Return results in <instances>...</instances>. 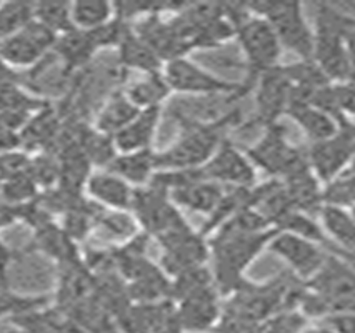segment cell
Segmentation results:
<instances>
[{
	"label": "cell",
	"mask_w": 355,
	"mask_h": 333,
	"mask_svg": "<svg viewBox=\"0 0 355 333\" xmlns=\"http://www.w3.org/2000/svg\"><path fill=\"white\" fill-rule=\"evenodd\" d=\"M319 222L329 245L355 252V220L350 210L324 205L319 212Z\"/></svg>",
	"instance_id": "27"
},
{
	"label": "cell",
	"mask_w": 355,
	"mask_h": 333,
	"mask_svg": "<svg viewBox=\"0 0 355 333\" xmlns=\"http://www.w3.org/2000/svg\"><path fill=\"white\" fill-rule=\"evenodd\" d=\"M305 152H307L309 167H311L312 174L322 183L329 182L334 177L347 170L354 160L352 152L347 149L337 135L329 141L309 143Z\"/></svg>",
	"instance_id": "17"
},
{
	"label": "cell",
	"mask_w": 355,
	"mask_h": 333,
	"mask_svg": "<svg viewBox=\"0 0 355 333\" xmlns=\"http://www.w3.org/2000/svg\"><path fill=\"white\" fill-rule=\"evenodd\" d=\"M97 52L92 35L89 32L78 30V28H72V30L59 35L52 51L57 62L69 73L80 72L89 67Z\"/></svg>",
	"instance_id": "19"
},
{
	"label": "cell",
	"mask_w": 355,
	"mask_h": 333,
	"mask_svg": "<svg viewBox=\"0 0 355 333\" xmlns=\"http://www.w3.org/2000/svg\"><path fill=\"white\" fill-rule=\"evenodd\" d=\"M123 90L139 110L159 109L172 96V90L165 80L164 72L142 73L140 79L127 84Z\"/></svg>",
	"instance_id": "26"
},
{
	"label": "cell",
	"mask_w": 355,
	"mask_h": 333,
	"mask_svg": "<svg viewBox=\"0 0 355 333\" xmlns=\"http://www.w3.org/2000/svg\"><path fill=\"white\" fill-rule=\"evenodd\" d=\"M282 182L294 210L309 213L312 217L319 215L324 207V200H322V185L324 183L312 174L311 168L291 177V179L282 180Z\"/></svg>",
	"instance_id": "25"
},
{
	"label": "cell",
	"mask_w": 355,
	"mask_h": 333,
	"mask_svg": "<svg viewBox=\"0 0 355 333\" xmlns=\"http://www.w3.org/2000/svg\"><path fill=\"white\" fill-rule=\"evenodd\" d=\"M304 283L324 302L327 314L338 310L355 312V272L338 255L329 252L324 265Z\"/></svg>",
	"instance_id": "8"
},
{
	"label": "cell",
	"mask_w": 355,
	"mask_h": 333,
	"mask_svg": "<svg viewBox=\"0 0 355 333\" xmlns=\"http://www.w3.org/2000/svg\"><path fill=\"white\" fill-rule=\"evenodd\" d=\"M47 104V98L39 97L35 92L24 89V85H7V87H0V114L10 109L39 110Z\"/></svg>",
	"instance_id": "36"
},
{
	"label": "cell",
	"mask_w": 355,
	"mask_h": 333,
	"mask_svg": "<svg viewBox=\"0 0 355 333\" xmlns=\"http://www.w3.org/2000/svg\"><path fill=\"white\" fill-rule=\"evenodd\" d=\"M157 242L162 249L159 265L168 278L177 277L191 269H197V267L209 265V238L193 230L189 224L157 238Z\"/></svg>",
	"instance_id": "9"
},
{
	"label": "cell",
	"mask_w": 355,
	"mask_h": 333,
	"mask_svg": "<svg viewBox=\"0 0 355 333\" xmlns=\"http://www.w3.org/2000/svg\"><path fill=\"white\" fill-rule=\"evenodd\" d=\"M139 112L140 110L132 104L123 87L115 89L107 96L104 104L98 109L92 125L102 134L114 137L127 123L134 120Z\"/></svg>",
	"instance_id": "22"
},
{
	"label": "cell",
	"mask_w": 355,
	"mask_h": 333,
	"mask_svg": "<svg viewBox=\"0 0 355 333\" xmlns=\"http://www.w3.org/2000/svg\"><path fill=\"white\" fill-rule=\"evenodd\" d=\"M164 77L172 93L184 96H227L239 100L254 89L250 82H230L205 71L189 57L167 62L164 65Z\"/></svg>",
	"instance_id": "6"
},
{
	"label": "cell",
	"mask_w": 355,
	"mask_h": 333,
	"mask_svg": "<svg viewBox=\"0 0 355 333\" xmlns=\"http://www.w3.org/2000/svg\"><path fill=\"white\" fill-rule=\"evenodd\" d=\"M117 17L114 2L107 0H77L72 2V24L78 30L94 32Z\"/></svg>",
	"instance_id": "28"
},
{
	"label": "cell",
	"mask_w": 355,
	"mask_h": 333,
	"mask_svg": "<svg viewBox=\"0 0 355 333\" xmlns=\"http://www.w3.org/2000/svg\"><path fill=\"white\" fill-rule=\"evenodd\" d=\"M325 249L329 250V252H332V253H336V255H338V257H342L344 258V260L349 263L350 267H352L354 269V272H355V252H349V250H342V249H337V246H334V245H325Z\"/></svg>",
	"instance_id": "45"
},
{
	"label": "cell",
	"mask_w": 355,
	"mask_h": 333,
	"mask_svg": "<svg viewBox=\"0 0 355 333\" xmlns=\"http://www.w3.org/2000/svg\"><path fill=\"white\" fill-rule=\"evenodd\" d=\"M177 120L182 132L167 149L157 150V172L193 170L204 167L224 142V130L239 122V117L237 112H230L212 120H197L177 114Z\"/></svg>",
	"instance_id": "1"
},
{
	"label": "cell",
	"mask_w": 355,
	"mask_h": 333,
	"mask_svg": "<svg viewBox=\"0 0 355 333\" xmlns=\"http://www.w3.org/2000/svg\"><path fill=\"white\" fill-rule=\"evenodd\" d=\"M262 325L252 322V320L242 318V316L229 314V312H222L220 320H218L216 333H260L262 332Z\"/></svg>",
	"instance_id": "39"
},
{
	"label": "cell",
	"mask_w": 355,
	"mask_h": 333,
	"mask_svg": "<svg viewBox=\"0 0 355 333\" xmlns=\"http://www.w3.org/2000/svg\"><path fill=\"white\" fill-rule=\"evenodd\" d=\"M267 250L286 262L291 273H294L302 282H307L315 275L329 255L324 250V245L286 232L275 233Z\"/></svg>",
	"instance_id": "13"
},
{
	"label": "cell",
	"mask_w": 355,
	"mask_h": 333,
	"mask_svg": "<svg viewBox=\"0 0 355 333\" xmlns=\"http://www.w3.org/2000/svg\"><path fill=\"white\" fill-rule=\"evenodd\" d=\"M155 333H185V332L182 330V328H180V325L177 323L175 315H173L172 318L168 320V322L165 325H162V327H160Z\"/></svg>",
	"instance_id": "46"
},
{
	"label": "cell",
	"mask_w": 355,
	"mask_h": 333,
	"mask_svg": "<svg viewBox=\"0 0 355 333\" xmlns=\"http://www.w3.org/2000/svg\"><path fill=\"white\" fill-rule=\"evenodd\" d=\"M275 230H277V232H286L292 233V235L307 238V240H312L315 242V244H320L324 246L329 244L320 222L315 220V217L299 210L287 212L286 215L275 224Z\"/></svg>",
	"instance_id": "29"
},
{
	"label": "cell",
	"mask_w": 355,
	"mask_h": 333,
	"mask_svg": "<svg viewBox=\"0 0 355 333\" xmlns=\"http://www.w3.org/2000/svg\"><path fill=\"white\" fill-rule=\"evenodd\" d=\"M235 40L241 45V51L245 57L247 69H249V77L245 80L250 84H254L255 77L262 72L280 65L284 48L274 28L266 19L252 14L247 9V3L245 14L235 24Z\"/></svg>",
	"instance_id": "5"
},
{
	"label": "cell",
	"mask_w": 355,
	"mask_h": 333,
	"mask_svg": "<svg viewBox=\"0 0 355 333\" xmlns=\"http://www.w3.org/2000/svg\"><path fill=\"white\" fill-rule=\"evenodd\" d=\"M107 168L119 177H122L132 187H146L157 174V150L150 149L129 152V154H117V157Z\"/></svg>",
	"instance_id": "24"
},
{
	"label": "cell",
	"mask_w": 355,
	"mask_h": 333,
	"mask_svg": "<svg viewBox=\"0 0 355 333\" xmlns=\"http://www.w3.org/2000/svg\"><path fill=\"white\" fill-rule=\"evenodd\" d=\"M32 155L27 150L17 149L0 154V179L2 182L28 174Z\"/></svg>",
	"instance_id": "37"
},
{
	"label": "cell",
	"mask_w": 355,
	"mask_h": 333,
	"mask_svg": "<svg viewBox=\"0 0 355 333\" xmlns=\"http://www.w3.org/2000/svg\"><path fill=\"white\" fill-rule=\"evenodd\" d=\"M121 71H137L140 73H155L164 71V62L159 55L135 34L132 24L117 47Z\"/></svg>",
	"instance_id": "23"
},
{
	"label": "cell",
	"mask_w": 355,
	"mask_h": 333,
	"mask_svg": "<svg viewBox=\"0 0 355 333\" xmlns=\"http://www.w3.org/2000/svg\"><path fill=\"white\" fill-rule=\"evenodd\" d=\"M247 157L257 170L266 172L269 179L287 180L307 170V152L288 141L282 122L263 127V134L254 145L245 149Z\"/></svg>",
	"instance_id": "3"
},
{
	"label": "cell",
	"mask_w": 355,
	"mask_h": 333,
	"mask_svg": "<svg viewBox=\"0 0 355 333\" xmlns=\"http://www.w3.org/2000/svg\"><path fill=\"white\" fill-rule=\"evenodd\" d=\"M57 39L55 32L34 19L19 34L0 42V57L17 72L34 71L51 55Z\"/></svg>",
	"instance_id": "10"
},
{
	"label": "cell",
	"mask_w": 355,
	"mask_h": 333,
	"mask_svg": "<svg viewBox=\"0 0 355 333\" xmlns=\"http://www.w3.org/2000/svg\"><path fill=\"white\" fill-rule=\"evenodd\" d=\"M350 215H352V217H354V220H355V205H354L352 208H350Z\"/></svg>",
	"instance_id": "48"
},
{
	"label": "cell",
	"mask_w": 355,
	"mask_h": 333,
	"mask_svg": "<svg viewBox=\"0 0 355 333\" xmlns=\"http://www.w3.org/2000/svg\"><path fill=\"white\" fill-rule=\"evenodd\" d=\"M320 323H324L334 333H355V312H330L320 320Z\"/></svg>",
	"instance_id": "41"
},
{
	"label": "cell",
	"mask_w": 355,
	"mask_h": 333,
	"mask_svg": "<svg viewBox=\"0 0 355 333\" xmlns=\"http://www.w3.org/2000/svg\"><path fill=\"white\" fill-rule=\"evenodd\" d=\"M322 200L327 207L350 210L355 205V172L352 167L322 185Z\"/></svg>",
	"instance_id": "30"
},
{
	"label": "cell",
	"mask_w": 355,
	"mask_h": 333,
	"mask_svg": "<svg viewBox=\"0 0 355 333\" xmlns=\"http://www.w3.org/2000/svg\"><path fill=\"white\" fill-rule=\"evenodd\" d=\"M28 252L45 255L52 262H55L57 267L84 262L80 246L65 233V230L55 220L34 230V238L28 245Z\"/></svg>",
	"instance_id": "16"
},
{
	"label": "cell",
	"mask_w": 355,
	"mask_h": 333,
	"mask_svg": "<svg viewBox=\"0 0 355 333\" xmlns=\"http://www.w3.org/2000/svg\"><path fill=\"white\" fill-rule=\"evenodd\" d=\"M52 303L49 295H22L10 290H0V318H12V316L34 310V308L47 307Z\"/></svg>",
	"instance_id": "34"
},
{
	"label": "cell",
	"mask_w": 355,
	"mask_h": 333,
	"mask_svg": "<svg viewBox=\"0 0 355 333\" xmlns=\"http://www.w3.org/2000/svg\"><path fill=\"white\" fill-rule=\"evenodd\" d=\"M28 175L40 188V192L49 190L59 185L60 179V162L53 152H39L32 155Z\"/></svg>",
	"instance_id": "33"
},
{
	"label": "cell",
	"mask_w": 355,
	"mask_h": 333,
	"mask_svg": "<svg viewBox=\"0 0 355 333\" xmlns=\"http://www.w3.org/2000/svg\"><path fill=\"white\" fill-rule=\"evenodd\" d=\"M247 9L270 24L284 51L292 52L299 60H312L313 28L305 19L302 3L263 0L247 3Z\"/></svg>",
	"instance_id": "4"
},
{
	"label": "cell",
	"mask_w": 355,
	"mask_h": 333,
	"mask_svg": "<svg viewBox=\"0 0 355 333\" xmlns=\"http://www.w3.org/2000/svg\"><path fill=\"white\" fill-rule=\"evenodd\" d=\"M210 333H216V332H210Z\"/></svg>",
	"instance_id": "50"
},
{
	"label": "cell",
	"mask_w": 355,
	"mask_h": 333,
	"mask_svg": "<svg viewBox=\"0 0 355 333\" xmlns=\"http://www.w3.org/2000/svg\"><path fill=\"white\" fill-rule=\"evenodd\" d=\"M34 19L57 35L76 28L72 24V2H37L34 3Z\"/></svg>",
	"instance_id": "32"
},
{
	"label": "cell",
	"mask_w": 355,
	"mask_h": 333,
	"mask_svg": "<svg viewBox=\"0 0 355 333\" xmlns=\"http://www.w3.org/2000/svg\"><path fill=\"white\" fill-rule=\"evenodd\" d=\"M338 114L344 118H355V82L334 84Z\"/></svg>",
	"instance_id": "40"
},
{
	"label": "cell",
	"mask_w": 355,
	"mask_h": 333,
	"mask_svg": "<svg viewBox=\"0 0 355 333\" xmlns=\"http://www.w3.org/2000/svg\"><path fill=\"white\" fill-rule=\"evenodd\" d=\"M2 183H3V182H2V179H0V190H2Z\"/></svg>",
	"instance_id": "49"
},
{
	"label": "cell",
	"mask_w": 355,
	"mask_h": 333,
	"mask_svg": "<svg viewBox=\"0 0 355 333\" xmlns=\"http://www.w3.org/2000/svg\"><path fill=\"white\" fill-rule=\"evenodd\" d=\"M252 90L255 93V115L252 123L267 127L286 117L292 102V84L282 65L255 77Z\"/></svg>",
	"instance_id": "11"
},
{
	"label": "cell",
	"mask_w": 355,
	"mask_h": 333,
	"mask_svg": "<svg viewBox=\"0 0 355 333\" xmlns=\"http://www.w3.org/2000/svg\"><path fill=\"white\" fill-rule=\"evenodd\" d=\"M300 333H334V332L325 327L324 323L319 322V325H305L304 330Z\"/></svg>",
	"instance_id": "47"
},
{
	"label": "cell",
	"mask_w": 355,
	"mask_h": 333,
	"mask_svg": "<svg viewBox=\"0 0 355 333\" xmlns=\"http://www.w3.org/2000/svg\"><path fill=\"white\" fill-rule=\"evenodd\" d=\"M344 40L350 64V82H355V19L349 17V22H347L344 32Z\"/></svg>",
	"instance_id": "43"
},
{
	"label": "cell",
	"mask_w": 355,
	"mask_h": 333,
	"mask_svg": "<svg viewBox=\"0 0 355 333\" xmlns=\"http://www.w3.org/2000/svg\"><path fill=\"white\" fill-rule=\"evenodd\" d=\"M34 20L32 2H0V42L19 34Z\"/></svg>",
	"instance_id": "31"
},
{
	"label": "cell",
	"mask_w": 355,
	"mask_h": 333,
	"mask_svg": "<svg viewBox=\"0 0 355 333\" xmlns=\"http://www.w3.org/2000/svg\"><path fill=\"white\" fill-rule=\"evenodd\" d=\"M162 118V107L140 110L134 120L127 123L119 134L114 135L117 154H129L154 149V142Z\"/></svg>",
	"instance_id": "18"
},
{
	"label": "cell",
	"mask_w": 355,
	"mask_h": 333,
	"mask_svg": "<svg viewBox=\"0 0 355 333\" xmlns=\"http://www.w3.org/2000/svg\"><path fill=\"white\" fill-rule=\"evenodd\" d=\"M216 287L196 291L173 303V315L185 333H210L216 330L224 305Z\"/></svg>",
	"instance_id": "14"
},
{
	"label": "cell",
	"mask_w": 355,
	"mask_h": 333,
	"mask_svg": "<svg viewBox=\"0 0 355 333\" xmlns=\"http://www.w3.org/2000/svg\"><path fill=\"white\" fill-rule=\"evenodd\" d=\"M15 253L0 238V290H9V270Z\"/></svg>",
	"instance_id": "42"
},
{
	"label": "cell",
	"mask_w": 355,
	"mask_h": 333,
	"mask_svg": "<svg viewBox=\"0 0 355 333\" xmlns=\"http://www.w3.org/2000/svg\"><path fill=\"white\" fill-rule=\"evenodd\" d=\"M224 192V187L210 182L205 177H200V179L173 190L171 193V199L179 208L209 217L216 210Z\"/></svg>",
	"instance_id": "20"
},
{
	"label": "cell",
	"mask_w": 355,
	"mask_h": 333,
	"mask_svg": "<svg viewBox=\"0 0 355 333\" xmlns=\"http://www.w3.org/2000/svg\"><path fill=\"white\" fill-rule=\"evenodd\" d=\"M130 213L140 232L155 240L189 224L180 208L172 202L171 195L150 183L135 188Z\"/></svg>",
	"instance_id": "7"
},
{
	"label": "cell",
	"mask_w": 355,
	"mask_h": 333,
	"mask_svg": "<svg viewBox=\"0 0 355 333\" xmlns=\"http://www.w3.org/2000/svg\"><path fill=\"white\" fill-rule=\"evenodd\" d=\"M7 85H22V73L12 69L0 57V87H7Z\"/></svg>",
	"instance_id": "44"
},
{
	"label": "cell",
	"mask_w": 355,
	"mask_h": 333,
	"mask_svg": "<svg viewBox=\"0 0 355 333\" xmlns=\"http://www.w3.org/2000/svg\"><path fill=\"white\" fill-rule=\"evenodd\" d=\"M349 17L329 3H319L313 26L312 60L332 84L350 82V64L344 32Z\"/></svg>",
	"instance_id": "2"
},
{
	"label": "cell",
	"mask_w": 355,
	"mask_h": 333,
	"mask_svg": "<svg viewBox=\"0 0 355 333\" xmlns=\"http://www.w3.org/2000/svg\"><path fill=\"white\" fill-rule=\"evenodd\" d=\"M200 170L205 179L224 188H250L257 183V168L245 150L239 149L227 137Z\"/></svg>",
	"instance_id": "12"
},
{
	"label": "cell",
	"mask_w": 355,
	"mask_h": 333,
	"mask_svg": "<svg viewBox=\"0 0 355 333\" xmlns=\"http://www.w3.org/2000/svg\"><path fill=\"white\" fill-rule=\"evenodd\" d=\"M40 195V188L32 180V177L26 174L15 177V179L6 180L2 183V190H0V202L12 205H22L27 202H32L37 197Z\"/></svg>",
	"instance_id": "35"
},
{
	"label": "cell",
	"mask_w": 355,
	"mask_h": 333,
	"mask_svg": "<svg viewBox=\"0 0 355 333\" xmlns=\"http://www.w3.org/2000/svg\"><path fill=\"white\" fill-rule=\"evenodd\" d=\"M307 325V318L297 310H284L262 325L260 333H300Z\"/></svg>",
	"instance_id": "38"
},
{
	"label": "cell",
	"mask_w": 355,
	"mask_h": 333,
	"mask_svg": "<svg viewBox=\"0 0 355 333\" xmlns=\"http://www.w3.org/2000/svg\"><path fill=\"white\" fill-rule=\"evenodd\" d=\"M85 195L105 210L130 212L135 187L109 168H97L87 180Z\"/></svg>",
	"instance_id": "15"
},
{
	"label": "cell",
	"mask_w": 355,
	"mask_h": 333,
	"mask_svg": "<svg viewBox=\"0 0 355 333\" xmlns=\"http://www.w3.org/2000/svg\"><path fill=\"white\" fill-rule=\"evenodd\" d=\"M286 117L297 123L309 143L324 142L334 138L338 132V120L312 104H292Z\"/></svg>",
	"instance_id": "21"
}]
</instances>
